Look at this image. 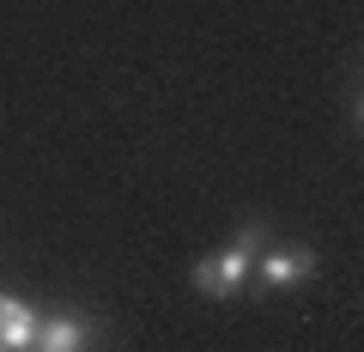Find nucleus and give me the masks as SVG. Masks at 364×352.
I'll list each match as a JSON object with an SVG mask.
<instances>
[{"mask_svg":"<svg viewBox=\"0 0 364 352\" xmlns=\"http://www.w3.org/2000/svg\"><path fill=\"white\" fill-rule=\"evenodd\" d=\"M261 243H267V225L243 219L225 249H213V255H200L195 267H188V286H195L200 298H237V292H249V274H255Z\"/></svg>","mask_w":364,"mask_h":352,"instance_id":"nucleus-1","label":"nucleus"},{"mask_svg":"<svg viewBox=\"0 0 364 352\" xmlns=\"http://www.w3.org/2000/svg\"><path fill=\"white\" fill-rule=\"evenodd\" d=\"M316 267H322V261H316V249H304V243H261L249 286L255 292H298V286L316 279Z\"/></svg>","mask_w":364,"mask_h":352,"instance_id":"nucleus-2","label":"nucleus"},{"mask_svg":"<svg viewBox=\"0 0 364 352\" xmlns=\"http://www.w3.org/2000/svg\"><path fill=\"white\" fill-rule=\"evenodd\" d=\"M91 346H97V322L85 310H43L31 352H91Z\"/></svg>","mask_w":364,"mask_h":352,"instance_id":"nucleus-3","label":"nucleus"},{"mask_svg":"<svg viewBox=\"0 0 364 352\" xmlns=\"http://www.w3.org/2000/svg\"><path fill=\"white\" fill-rule=\"evenodd\" d=\"M37 322L43 310L18 292H0V352H31L37 346Z\"/></svg>","mask_w":364,"mask_h":352,"instance_id":"nucleus-4","label":"nucleus"}]
</instances>
